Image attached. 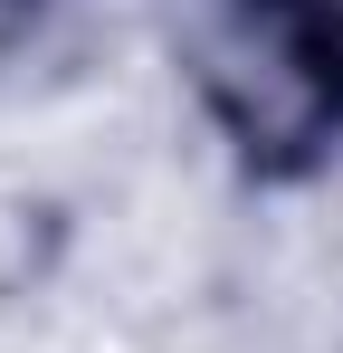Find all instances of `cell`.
<instances>
[{"mask_svg": "<svg viewBox=\"0 0 343 353\" xmlns=\"http://www.w3.org/2000/svg\"><path fill=\"white\" fill-rule=\"evenodd\" d=\"M229 58L248 77V134L343 124V0H229Z\"/></svg>", "mask_w": 343, "mask_h": 353, "instance_id": "cell-1", "label": "cell"}]
</instances>
